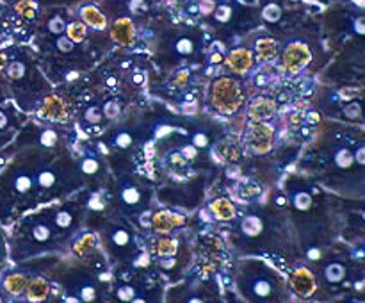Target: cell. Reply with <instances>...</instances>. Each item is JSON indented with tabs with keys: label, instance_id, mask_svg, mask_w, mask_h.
I'll list each match as a JSON object with an SVG mask.
<instances>
[{
	"label": "cell",
	"instance_id": "6",
	"mask_svg": "<svg viewBox=\"0 0 365 303\" xmlns=\"http://www.w3.org/2000/svg\"><path fill=\"white\" fill-rule=\"evenodd\" d=\"M323 280L328 285H341L348 280V266L341 260H331L324 266Z\"/></svg>",
	"mask_w": 365,
	"mask_h": 303
},
{
	"label": "cell",
	"instance_id": "28",
	"mask_svg": "<svg viewBox=\"0 0 365 303\" xmlns=\"http://www.w3.org/2000/svg\"><path fill=\"white\" fill-rule=\"evenodd\" d=\"M132 143V138L128 134H120L116 138V145L120 146V148H127L128 145H130Z\"/></svg>",
	"mask_w": 365,
	"mask_h": 303
},
{
	"label": "cell",
	"instance_id": "9",
	"mask_svg": "<svg viewBox=\"0 0 365 303\" xmlns=\"http://www.w3.org/2000/svg\"><path fill=\"white\" fill-rule=\"evenodd\" d=\"M48 291L50 287L45 278L36 277L31 282H27V287H25L24 292L29 302H43L46 298V294H48Z\"/></svg>",
	"mask_w": 365,
	"mask_h": 303
},
{
	"label": "cell",
	"instance_id": "14",
	"mask_svg": "<svg viewBox=\"0 0 365 303\" xmlns=\"http://www.w3.org/2000/svg\"><path fill=\"white\" fill-rule=\"evenodd\" d=\"M168 303H209V299L192 289L182 287L180 291H171Z\"/></svg>",
	"mask_w": 365,
	"mask_h": 303
},
{
	"label": "cell",
	"instance_id": "10",
	"mask_svg": "<svg viewBox=\"0 0 365 303\" xmlns=\"http://www.w3.org/2000/svg\"><path fill=\"white\" fill-rule=\"evenodd\" d=\"M27 287V277L24 273H7L2 280L4 292L11 296H18Z\"/></svg>",
	"mask_w": 365,
	"mask_h": 303
},
{
	"label": "cell",
	"instance_id": "31",
	"mask_svg": "<svg viewBox=\"0 0 365 303\" xmlns=\"http://www.w3.org/2000/svg\"><path fill=\"white\" fill-rule=\"evenodd\" d=\"M82 168H84L86 173H95V171H96V163H95V160L89 159V160H86L84 166H82Z\"/></svg>",
	"mask_w": 365,
	"mask_h": 303
},
{
	"label": "cell",
	"instance_id": "2",
	"mask_svg": "<svg viewBox=\"0 0 365 303\" xmlns=\"http://www.w3.org/2000/svg\"><path fill=\"white\" fill-rule=\"evenodd\" d=\"M241 102V89L230 78H221L214 86V106L225 113H232L239 107Z\"/></svg>",
	"mask_w": 365,
	"mask_h": 303
},
{
	"label": "cell",
	"instance_id": "29",
	"mask_svg": "<svg viewBox=\"0 0 365 303\" xmlns=\"http://www.w3.org/2000/svg\"><path fill=\"white\" fill-rule=\"evenodd\" d=\"M195 145L200 146V148H203V146L209 145V138H207V135H203V134H196L195 135Z\"/></svg>",
	"mask_w": 365,
	"mask_h": 303
},
{
	"label": "cell",
	"instance_id": "17",
	"mask_svg": "<svg viewBox=\"0 0 365 303\" xmlns=\"http://www.w3.org/2000/svg\"><path fill=\"white\" fill-rule=\"evenodd\" d=\"M255 50H257V56H259V59H262V61H271L278 56V45H277V41L271 38L259 39L255 45Z\"/></svg>",
	"mask_w": 365,
	"mask_h": 303
},
{
	"label": "cell",
	"instance_id": "34",
	"mask_svg": "<svg viewBox=\"0 0 365 303\" xmlns=\"http://www.w3.org/2000/svg\"><path fill=\"white\" fill-rule=\"evenodd\" d=\"M349 303H365V299H351Z\"/></svg>",
	"mask_w": 365,
	"mask_h": 303
},
{
	"label": "cell",
	"instance_id": "8",
	"mask_svg": "<svg viewBox=\"0 0 365 303\" xmlns=\"http://www.w3.org/2000/svg\"><path fill=\"white\" fill-rule=\"evenodd\" d=\"M292 287L298 292L299 296H310L316 289V282H314V277L310 271L307 269H298L292 277Z\"/></svg>",
	"mask_w": 365,
	"mask_h": 303
},
{
	"label": "cell",
	"instance_id": "13",
	"mask_svg": "<svg viewBox=\"0 0 365 303\" xmlns=\"http://www.w3.org/2000/svg\"><path fill=\"white\" fill-rule=\"evenodd\" d=\"M109 241L113 245L114 252H125V250H130L134 246L132 242V234L128 230H125L123 227H116L109 234Z\"/></svg>",
	"mask_w": 365,
	"mask_h": 303
},
{
	"label": "cell",
	"instance_id": "35",
	"mask_svg": "<svg viewBox=\"0 0 365 303\" xmlns=\"http://www.w3.org/2000/svg\"><path fill=\"white\" fill-rule=\"evenodd\" d=\"M230 303H241V302H230Z\"/></svg>",
	"mask_w": 365,
	"mask_h": 303
},
{
	"label": "cell",
	"instance_id": "22",
	"mask_svg": "<svg viewBox=\"0 0 365 303\" xmlns=\"http://www.w3.org/2000/svg\"><path fill=\"white\" fill-rule=\"evenodd\" d=\"M262 18L267 24H277L282 20V7L278 4H267L262 9Z\"/></svg>",
	"mask_w": 365,
	"mask_h": 303
},
{
	"label": "cell",
	"instance_id": "4",
	"mask_svg": "<svg viewBox=\"0 0 365 303\" xmlns=\"http://www.w3.org/2000/svg\"><path fill=\"white\" fill-rule=\"evenodd\" d=\"M248 145L259 153L267 152L273 145V128L264 123H255L248 132Z\"/></svg>",
	"mask_w": 365,
	"mask_h": 303
},
{
	"label": "cell",
	"instance_id": "12",
	"mask_svg": "<svg viewBox=\"0 0 365 303\" xmlns=\"http://www.w3.org/2000/svg\"><path fill=\"white\" fill-rule=\"evenodd\" d=\"M39 116L48 118V120H63L66 116V107L56 96H50L48 100H45L43 107L39 109Z\"/></svg>",
	"mask_w": 365,
	"mask_h": 303
},
{
	"label": "cell",
	"instance_id": "5",
	"mask_svg": "<svg viewBox=\"0 0 365 303\" xmlns=\"http://www.w3.org/2000/svg\"><path fill=\"white\" fill-rule=\"evenodd\" d=\"M110 38L123 46H130L135 41V27L130 18L121 16L110 25Z\"/></svg>",
	"mask_w": 365,
	"mask_h": 303
},
{
	"label": "cell",
	"instance_id": "20",
	"mask_svg": "<svg viewBox=\"0 0 365 303\" xmlns=\"http://www.w3.org/2000/svg\"><path fill=\"white\" fill-rule=\"evenodd\" d=\"M153 252L160 257V259H166V257H173L177 253V241L173 239H160L153 245Z\"/></svg>",
	"mask_w": 365,
	"mask_h": 303
},
{
	"label": "cell",
	"instance_id": "24",
	"mask_svg": "<svg viewBox=\"0 0 365 303\" xmlns=\"http://www.w3.org/2000/svg\"><path fill=\"white\" fill-rule=\"evenodd\" d=\"M344 116L349 120H360L364 116V107L360 102H351L344 107Z\"/></svg>",
	"mask_w": 365,
	"mask_h": 303
},
{
	"label": "cell",
	"instance_id": "33",
	"mask_svg": "<svg viewBox=\"0 0 365 303\" xmlns=\"http://www.w3.org/2000/svg\"><path fill=\"white\" fill-rule=\"evenodd\" d=\"M0 303H7V299H6V294H4L2 291H0Z\"/></svg>",
	"mask_w": 365,
	"mask_h": 303
},
{
	"label": "cell",
	"instance_id": "27",
	"mask_svg": "<svg viewBox=\"0 0 365 303\" xmlns=\"http://www.w3.org/2000/svg\"><path fill=\"white\" fill-rule=\"evenodd\" d=\"M355 155V160L360 164V166H365V143L356 148V152L353 153Z\"/></svg>",
	"mask_w": 365,
	"mask_h": 303
},
{
	"label": "cell",
	"instance_id": "7",
	"mask_svg": "<svg viewBox=\"0 0 365 303\" xmlns=\"http://www.w3.org/2000/svg\"><path fill=\"white\" fill-rule=\"evenodd\" d=\"M81 20L84 21L88 27L95 29V31H103L107 27V18L102 11L96 6H82L81 7Z\"/></svg>",
	"mask_w": 365,
	"mask_h": 303
},
{
	"label": "cell",
	"instance_id": "21",
	"mask_svg": "<svg viewBox=\"0 0 365 303\" xmlns=\"http://www.w3.org/2000/svg\"><path fill=\"white\" fill-rule=\"evenodd\" d=\"M312 196H310V192L307 191H298L292 195V205H294L296 210H299V212H307V210H310V207H312Z\"/></svg>",
	"mask_w": 365,
	"mask_h": 303
},
{
	"label": "cell",
	"instance_id": "19",
	"mask_svg": "<svg viewBox=\"0 0 365 303\" xmlns=\"http://www.w3.org/2000/svg\"><path fill=\"white\" fill-rule=\"evenodd\" d=\"M210 210H212L214 216L220 217V220H232V217L235 216L234 205H232L228 200H217V202H214L212 205H210Z\"/></svg>",
	"mask_w": 365,
	"mask_h": 303
},
{
	"label": "cell",
	"instance_id": "11",
	"mask_svg": "<svg viewBox=\"0 0 365 303\" xmlns=\"http://www.w3.org/2000/svg\"><path fill=\"white\" fill-rule=\"evenodd\" d=\"M228 66L237 73H245L250 66H252V52L246 48H237L228 56L227 59Z\"/></svg>",
	"mask_w": 365,
	"mask_h": 303
},
{
	"label": "cell",
	"instance_id": "16",
	"mask_svg": "<svg viewBox=\"0 0 365 303\" xmlns=\"http://www.w3.org/2000/svg\"><path fill=\"white\" fill-rule=\"evenodd\" d=\"M250 114H252L253 120H257V121L266 120V118L273 116V114H274V103L271 102V100L259 98L255 103H252Z\"/></svg>",
	"mask_w": 365,
	"mask_h": 303
},
{
	"label": "cell",
	"instance_id": "30",
	"mask_svg": "<svg viewBox=\"0 0 365 303\" xmlns=\"http://www.w3.org/2000/svg\"><path fill=\"white\" fill-rule=\"evenodd\" d=\"M86 118H88L89 121H98L100 120V111L96 109V107H93V109H89L88 113H86Z\"/></svg>",
	"mask_w": 365,
	"mask_h": 303
},
{
	"label": "cell",
	"instance_id": "25",
	"mask_svg": "<svg viewBox=\"0 0 365 303\" xmlns=\"http://www.w3.org/2000/svg\"><path fill=\"white\" fill-rule=\"evenodd\" d=\"M36 182H38V188H41L43 191H46V189L52 188L53 182H56V175H53L52 171H41V173L36 177Z\"/></svg>",
	"mask_w": 365,
	"mask_h": 303
},
{
	"label": "cell",
	"instance_id": "18",
	"mask_svg": "<svg viewBox=\"0 0 365 303\" xmlns=\"http://www.w3.org/2000/svg\"><path fill=\"white\" fill-rule=\"evenodd\" d=\"M64 34H66L73 43H82L86 38H88V25H86L82 20H73L66 25Z\"/></svg>",
	"mask_w": 365,
	"mask_h": 303
},
{
	"label": "cell",
	"instance_id": "23",
	"mask_svg": "<svg viewBox=\"0 0 365 303\" xmlns=\"http://www.w3.org/2000/svg\"><path fill=\"white\" fill-rule=\"evenodd\" d=\"M121 200H123V203H127L128 207H135L141 202V192L135 188H127L121 191Z\"/></svg>",
	"mask_w": 365,
	"mask_h": 303
},
{
	"label": "cell",
	"instance_id": "15",
	"mask_svg": "<svg viewBox=\"0 0 365 303\" xmlns=\"http://www.w3.org/2000/svg\"><path fill=\"white\" fill-rule=\"evenodd\" d=\"M152 223H153V228H155L159 234H168L173 227L184 223V217L173 216V214H168V212H159L155 214Z\"/></svg>",
	"mask_w": 365,
	"mask_h": 303
},
{
	"label": "cell",
	"instance_id": "1",
	"mask_svg": "<svg viewBox=\"0 0 365 303\" xmlns=\"http://www.w3.org/2000/svg\"><path fill=\"white\" fill-rule=\"evenodd\" d=\"M237 291L246 303H285L284 280L260 260H242L237 271Z\"/></svg>",
	"mask_w": 365,
	"mask_h": 303
},
{
	"label": "cell",
	"instance_id": "32",
	"mask_svg": "<svg viewBox=\"0 0 365 303\" xmlns=\"http://www.w3.org/2000/svg\"><path fill=\"white\" fill-rule=\"evenodd\" d=\"M106 113H107V116H109V118H114L118 114V107L114 106V103H113V106H107Z\"/></svg>",
	"mask_w": 365,
	"mask_h": 303
},
{
	"label": "cell",
	"instance_id": "3",
	"mask_svg": "<svg viewBox=\"0 0 365 303\" xmlns=\"http://www.w3.org/2000/svg\"><path fill=\"white\" fill-rule=\"evenodd\" d=\"M312 59V53L310 48L302 41H296L292 45H289L284 52V68L289 73H298L302 68H305L307 64Z\"/></svg>",
	"mask_w": 365,
	"mask_h": 303
},
{
	"label": "cell",
	"instance_id": "26",
	"mask_svg": "<svg viewBox=\"0 0 365 303\" xmlns=\"http://www.w3.org/2000/svg\"><path fill=\"white\" fill-rule=\"evenodd\" d=\"M7 257H9V245H7L6 234H4V230L0 228V266L6 262Z\"/></svg>",
	"mask_w": 365,
	"mask_h": 303
}]
</instances>
